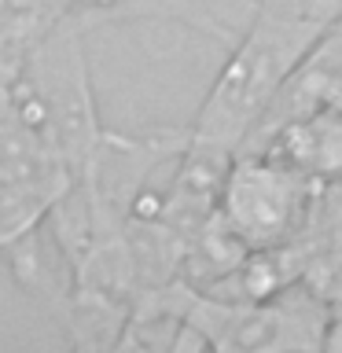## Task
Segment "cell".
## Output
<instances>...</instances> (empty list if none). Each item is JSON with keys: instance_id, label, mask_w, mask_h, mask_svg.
Returning <instances> with one entry per match:
<instances>
[{"instance_id": "52a82bcc", "label": "cell", "mask_w": 342, "mask_h": 353, "mask_svg": "<svg viewBox=\"0 0 342 353\" xmlns=\"http://www.w3.org/2000/svg\"><path fill=\"white\" fill-rule=\"evenodd\" d=\"M77 11V0H0V81L19 77L44 37Z\"/></svg>"}, {"instance_id": "9c48e42d", "label": "cell", "mask_w": 342, "mask_h": 353, "mask_svg": "<svg viewBox=\"0 0 342 353\" xmlns=\"http://www.w3.org/2000/svg\"><path fill=\"white\" fill-rule=\"evenodd\" d=\"M302 280L313 287V291L328 302V309L335 316H342V243L335 247L320 250L313 261H309V269Z\"/></svg>"}, {"instance_id": "3957f363", "label": "cell", "mask_w": 342, "mask_h": 353, "mask_svg": "<svg viewBox=\"0 0 342 353\" xmlns=\"http://www.w3.org/2000/svg\"><path fill=\"white\" fill-rule=\"evenodd\" d=\"M316 192L320 181H309L269 154L239 151L221 192V217L250 250L283 247L305 236Z\"/></svg>"}, {"instance_id": "30bf717a", "label": "cell", "mask_w": 342, "mask_h": 353, "mask_svg": "<svg viewBox=\"0 0 342 353\" xmlns=\"http://www.w3.org/2000/svg\"><path fill=\"white\" fill-rule=\"evenodd\" d=\"M339 4H342V0H339Z\"/></svg>"}, {"instance_id": "ba28073f", "label": "cell", "mask_w": 342, "mask_h": 353, "mask_svg": "<svg viewBox=\"0 0 342 353\" xmlns=\"http://www.w3.org/2000/svg\"><path fill=\"white\" fill-rule=\"evenodd\" d=\"M66 188L52 184H19V181H0V254L26 239L48 221L52 206L63 199Z\"/></svg>"}, {"instance_id": "6da1fadb", "label": "cell", "mask_w": 342, "mask_h": 353, "mask_svg": "<svg viewBox=\"0 0 342 353\" xmlns=\"http://www.w3.org/2000/svg\"><path fill=\"white\" fill-rule=\"evenodd\" d=\"M331 26L335 22L320 19L302 0H258L254 19L239 41L228 44L225 63L217 66L206 99L188 125L192 140L243 151V143L272 110L276 96L302 70Z\"/></svg>"}, {"instance_id": "7a4b0ae2", "label": "cell", "mask_w": 342, "mask_h": 353, "mask_svg": "<svg viewBox=\"0 0 342 353\" xmlns=\"http://www.w3.org/2000/svg\"><path fill=\"white\" fill-rule=\"evenodd\" d=\"M88 22L77 15L59 22L44 44L30 55V63L11 77V99L30 118V125L44 132L52 151L63 159V165L81 181L92 170V159L103 140V121H99L96 92H92V70H88Z\"/></svg>"}, {"instance_id": "277c9868", "label": "cell", "mask_w": 342, "mask_h": 353, "mask_svg": "<svg viewBox=\"0 0 342 353\" xmlns=\"http://www.w3.org/2000/svg\"><path fill=\"white\" fill-rule=\"evenodd\" d=\"M4 258H8V272L30 294V302L44 316H52L55 324H63L77 287V269L70 254L63 250V243L55 239V232L48 228V221L37 232H30L26 239H19L15 247H8Z\"/></svg>"}, {"instance_id": "5b68a950", "label": "cell", "mask_w": 342, "mask_h": 353, "mask_svg": "<svg viewBox=\"0 0 342 353\" xmlns=\"http://www.w3.org/2000/svg\"><path fill=\"white\" fill-rule=\"evenodd\" d=\"M250 151L291 165V170L305 173L309 181H320V184L339 181L342 176V110L324 107L305 118H294Z\"/></svg>"}, {"instance_id": "8992f818", "label": "cell", "mask_w": 342, "mask_h": 353, "mask_svg": "<svg viewBox=\"0 0 342 353\" xmlns=\"http://www.w3.org/2000/svg\"><path fill=\"white\" fill-rule=\"evenodd\" d=\"M0 181L52 184V188L74 184V173L52 151L44 132L37 125H30V118L11 99L8 81H0Z\"/></svg>"}]
</instances>
